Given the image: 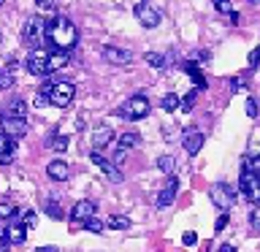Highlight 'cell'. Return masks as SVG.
<instances>
[{
  "label": "cell",
  "instance_id": "d590c367",
  "mask_svg": "<svg viewBox=\"0 0 260 252\" xmlns=\"http://www.w3.org/2000/svg\"><path fill=\"white\" fill-rule=\"evenodd\" d=\"M14 84V73H8V71H0V89H8Z\"/></svg>",
  "mask_w": 260,
  "mask_h": 252
},
{
  "label": "cell",
  "instance_id": "2e32d148",
  "mask_svg": "<svg viewBox=\"0 0 260 252\" xmlns=\"http://www.w3.org/2000/svg\"><path fill=\"white\" fill-rule=\"evenodd\" d=\"M114 141V130L109 128V125H103V128H98L95 133H92V144L98 146V152L103 149V146H109Z\"/></svg>",
  "mask_w": 260,
  "mask_h": 252
},
{
  "label": "cell",
  "instance_id": "d6986e66",
  "mask_svg": "<svg viewBox=\"0 0 260 252\" xmlns=\"http://www.w3.org/2000/svg\"><path fill=\"white\" fill-rule=\"evenodd\" d=\"M6 114H8V117H22V119H24V117H27V103H24L22 98H16V101L8 103Z\"/></svg>",
  "mask_w": 260,
  "mask_h": 252
},
{
  "label": "cell",
  "instance_id": "f907efd6",
  "mask_svg": "<svg viewBox=\"0 0 260 252\" xmlns=\"http://www.w3.org/2000/svg\"><path fill=\"white\" fill-rule=\"evenodd\" d=\"M3 3H6V0H0V6H3Z\"/></svg>",
  "mask_w": 260,
  "mask_h": 252
},
{
  "label": "cell",
  "instance_id": "f1b7e54d",
  "mask_svg": "<svg viewBox=\"0 0 260 252\" xmlns=\"http://www.w3.org/2000/svg\"><path fill=\"white\" fill-rule=\"evenodd\" d=\"M68 144H71L68 136H52V138H49V146L57 149V152H65V149H68Z\"/></svg>",
  "mask_w": 260,
  "mask_h": 252
},
{
  "label": "cell",
  "instance_id": "7bdbcfd3",
  "mask_svg": "<svg viewBox=\"0 0 260 252\" xmlns=\"http://www.w3.org/2000/svg\"><path fill=\"white\" fill-rule=\"evenodd\" d=\"M122 160H125V149H122V146H119V149L114 152V166H119Z\"/></svg>",
  "mask_w": 260,
  "mask_h": 252
},
{
  "label": "cell",
  "instance_id": "d6a6232c",
  "mask_svg": "<svg viewBox=\"0 0 260 252\" xmlns=\"http://www.w3.org/2000/svg\"><path fill=\"white\" fill-rule=\"evenodd\" d=\"M36 223H38V217H36V211H22V225L27 228H36Z\"/></svg>",
  "mask_w": 260,
  "mask_h": 252
},
{
  "label": "cell",
  "instance_id": "e0dca14e",
  "mask_svg": "<svg viewBox=\"0 0 260 252\" xmlns=\"http://www.w3.org/2000/svg\"><path fill=\"white\" fill-rule=\"evenodd\" d=\"M8 239H11V244H24L27 241V228L22 223H11L8 225Z\"/></svg>",
  "mask_w": 260,
  "mask_h": 252
},
{
  "label": "cell",
  "instance_id": "3957f363",
  "mask_svg": "<svg viewBox=\"0 0 260 252\" xmlns=\"http://www.w3.org/2000/svg\"><path fill=\"white\" fill-rule=\"evenodd\" d=\"M149 111H152V103L146 101L144 95H133V98H127V101H125V103H122L119 109H117L119 117H122V119H130V122L144 119Z\"/></svg>",
  "mask_w": 260,
  "mask_h": 252
},
{
  "label": "cell",
  "instance_id": "8d00e7d4",
  "mask_svg": "<svg viewBox=\"0 0 260 252\" xmlns=\"http://www.w3.org/2000/svg\"><path fill=\"white\" fill-rule=\"evenodd\" d=\"M257 65H260V46H255L249 52V68H257Z\"/></svg>",
  "mask_w": 260,
  "mask_h": 252
},
{
  "label": "cell",
  "instance_id": "74e56055",
  "mask_svg": "<svg viewBox=\"0 0 260 252\" xmlns=\"http://www.w3.org/2000/svg\"><path fill=\"white\" fill-rule=\"evenodd\" d=\"M11 247V239H8V228H0V249Z\"/></svg>",
  "mask_w": 260,
  "mask_h": 252
},
{
  "label": "cell",
  "instance_id": "f6af8a7d",
  "mask_svg": "<svg viewBox=\"0 0 260 252\" xmlns=\"http://www.w3.org/2000/svg\"><path fill=\"white\" fill-rule=\"evenodd\" d=\"M217 252H236V247H233V244H222V247H219Z\"/></svg>",
  "mask_w": 260,
  "mask_h": 252
},
{
  "label": "cell",
  "instance_id": "4fadbf2b",
  "mask_svg": "<svg viewBox=\"0 0 260 252\" xmlns=\"http://www.w3.org/2000/svg\"><path fill=\"white\" fill-rule=\"evenodd\" d=\"M182 144H184V152H187V154H198V152H201V146L206 144V136H203L201 130L190 128V130H184Z\"/></svg>",
  "mask_w": 260,
  "mask_h": 252
},
{
  "label": "cell",
  "instance_id": "ac0fdd59",
  "mask_svg": "<svg viewBox=\"0 0 260 252\" xmlns=\"http://www.w3.org/2000/svg\"><path fill=\"white\" fill-rule=\"evenodd\" d=\"M68 65V52H49V73L52 71H60V68H65Z\"/></svg>",
  "mask_w": 260,
  "mask_h": 252
},
{
  "label": "cell",
  "instance_id": "7dc6e473",
  "mask_svg": "<svg viewBox=\"0 0 260 252\" xmlns=\"http://www.w3.org/2000/svg\"><path fill=\"white\" fill-rule=\"evenodd\" d=\"M36 3H38L41 8H52V0H36Z\"/></svg>",
  "mask_w": 260,
  "mask_h": 252
},
{
  "label": "cell",
  "instance_id": "4316f807",
  "mask_svg": "<svg viewBox=\"0 0 260 252\" xmlns=\"http://www.w3.org/2000/svg\"><path fill=\"white\" fill-rule=\"evenodd\" d=\"M14 217H19V211H16L14 203L0 201V219H14Z\"/></svg>",
  "mask_w": 260,
  "mask_h": 252
},
{
  "label": "cell",
  "instance_id": "4dcf8cb0",
  "mask_svg": "<svg viewBox=\"0 0 260 252\" xmlns=\"http://www.w3.org/2000/svg\"><path fill=\"white\" fill-rule=\"evenodd\" d=\"M211 3H214V8L219 14H225V16H231L233 14V6H231V0H211Z\"/></svg>",
  "mask_w": 260,
  "mask_h": 252
},
{
  "label": "cell",
  "instance_id": "f546056e",
  "mask_svg": "<svg viewBox=\"0 0 260 252\" xmlns=\"http://www.w3.org/2000/svg\"><path fill=\"white\" fill-rule=\"evenodd\" d=\"M174 166H176V160L171 158V154H160V158H157V168L162 171V174H171Z\"/></svg>",
  "mask_w": 260,
  "mask_h": 252
},
{
  "label": "cell",
  "instance_id": "7c38bea8",
  "mask_svg": "<svg viewBox=\"0 0 260 252\" xmlns=\"http://www.w3.org/2000/svg\"><path fill=\"white\" fill-rule=\"evenodd\" d=\"M101 54H103V60L111 62V65H130L133 62V54H130L127 49H119V46H103Z\"/></svg>",
  "mask_w": 260,
  "mask_h": 252
},
{
  "label": "cell",
  "instance_id": "b9f144b4",
  "mask_svg": "<svg viewBox=\"0 0 260 252\" xmlns=\"http://www.w3.org/2000/svg\"><path fill=\"white\" fill-rule=\"evenodd\" d=\"M6 68H8V73H14L16 68H19V62H16V57H8V60H6Z\"/></svg>",
  "mask_w": 260,
  "mask_h": 252
},
{
  "label": "cell",
  "instance_id": "f35d334b",
  "mask_svg": "<svg viewBox=\"0 0 260 252\" xmlns=\"http://www.w3.org/2000/svg\"><path fill=\"white\" fill-rule=\"evenodd\" d=\"M225 225H228V211H222V214L217 217V223H214V231L219 233V231H225Z\"/></svg>",
  "mask_w": 260,
  "mask_h": 252
},
{
  "label": "cell",
  "instance_id": "9a60e30c",
  "mask_svg": "<svg viewBox=\"0 0 260 252\" xmlns=\"http://www.w3.org/2000/svg\"><path fill=\"white\" fill-rule=\"evenodd\" d=\"M176 193H179V179L171 176L168 182H166V187L160 190V195H157V209L171 206V203H174V198H176Z\"/></svg>",
  "mask_w": 260,
  "mask_h": 252
},
{
  "label": "cell",
  "instance_id": "44dd1931",
  "mask_svg": "<svg viewBox=\"0 0 260 252\" xmlns=\"http://www.w3.org/2000/svg\"><path fill=\"white\" fill-rule=\"evenodd\" d=\"M14 152H16V138L6 136L3 130H0V154H8V158H14Z\"/></svg>",
  "mask_w": 260,
  "mask_h": 252
},
{
  "label": "cell",
  "instance_id": "8992f818",
  "mask_svg": "<svg viewBox=\"0 0 260 252\" xmlns=\"http://www.w3.org/2000/svg\"><path fill=\"white\" fill-rule=\"evenodd\" d=\"M239 190L249 203H260V174L244 168L241 176H239Z\"/></svg>",
  "mask_w": 260,
  "mask_h": 252
},
{
  "label": "cell",
  "instance_id": "9c48e42d",
  "mask_svg": "<svg viewBox=\"0 0 260 252\" xmlns=\"http://www.w3.org/2000/svg\"><path fill=\"white\" fill-rule=\"evenodd\" d=\"M89 160L95 163L98 168H101V174L109 179V182H114V184H119L122 182V171H119V166H114V160H109V158H103L98 149H92V154H89Z\"/></svg>",
  "mask_w": 260,
  "mask_h": 252
},
{
  "label": "cell",
  "instance_id": "c3c4849f",
  "mask_svg": "<svg viewBox=\"0 0 260 252\" xmlns=\"http://www.w3.org/2000/svg\"><path fill=\"white\" fill-rule=\"evenodd\" d=\"M249 3H252V6H260V0H249Z\"/></svg>",
  "mask_w": 260,
  "mask_h": 252
},
{
  "label": "cell",
  "instance_id": "d4e9b609",
  "mask_svg": "<svg viewBox=\"0 0 260 252\" xmlns=\"http://www.w3.org/2000/svg\"><path fill=\"white\" fill-rule=\"evenodd\" d=\"M162 111H176V109H182V101H179V95L174 92H168V95H162Z\"/></svg>",
  "mask_w": 260,
  "mask_h": 252
},
{
  "label": "cell",
  "instance_id": "52a82bcc",
  "mask_svg": "<svg viewBox=\"0 0 260 252\" xmlns=\"http://www.w3.org/2000/svg\"><path fill=\"white\" fill-rule=\"evenodd\" d=\"M98 214V206H95V201H76V206L71 209V231H79V228H84V223L89 217H95Z\"/></svg>",
  "mask_w": 260,
  "mask_h": 252
},
{
  "label": "cell",
  "instance_id": "cb8c5ba5",
  "mask_svg": "<svg viewBox=\"0 0 260 252\" xmlns=\"http://www.w3.org/2000/svg\"><path fill=\"white\" fill-rule=\"evenodd\" d=\"M184 71L190 73L192 81H195L198 87H206V79H203V73H201L198 68H195V62H192V60H184Z\"/></svg>",
  "mask_w": 260,
  "mask_h": 252
},
{
  "label": "cell",
  "instance_id": "ee69618b",
  "mask_svg": "<svg viewBox=\"0 0 260 252\" xmlns=\"http://www.w3.org/2000/svg\"><path fill=\"white\" fill-rule=\"evenodd\" d=\"M36 106H49V98H46L44 92H38V95H36Z\"/></svg>",
  "mask_w": 260,
  "mask_h": 252
},
{
  "label": "cell",
  "instance_id": "bcb514c9",
  "mask_svg": "<svg viewBox=\"0 0 260 252\" xmlns=\"http://www.w3.org/2000/svg\"><path fill=\"white\" fill-rule=\"evenodd\" d=\"M231 87H233V89H244V79H233Z\"/></svg>",
  "mask_w": 260,
  "mask_h": 252
},
{
  "label": "cell",
  "instance_id": "30bf717a",
  "mask_svg": "<svg viewBox=\"0 0 260 252\" xmlns=\"http://www.w3.org/2000/svg\"><path fill=\"white\" fill-rule=\"evenodd\" d=\"M24 68H27L32 76H46L49 73V52H44V49H32V52L27 54Z\"/></svg>",
  "mask_w": 260,
  "mask_h": 252
},
{
  "label": "cell",
  "instance_id": "681fc988",
  "mask_svg": "<svg viewBox=\"0 0 260 252\" xmlns=\"http://www.w3.org/2000/svg\"><path fill=\"white\" fill-rule=\"evenodd\" d=\"M0 41H3V33H0Z\"/></svg>",
  "mask_w": 260,
  "mask_h": 252
},
{
  "label": "cell",
  "instance_id": "1f68e13d",
  "mask_svg": "<svg viewBox=\"0 0 260 252\" xmlns=\"http://www.w3.org/2000/svg\"><path fill=\"white\" fill-rule=\"evenodd\" d=\"M249 228L255 233H260V206H255V209L249 211Z\"/></svg>",
  "mask_w": 260,
  "mask_h": 252
},
{
  "label": "cell",
  "instance_id": "ba28073f",
  "mask_svg": "<svg viewBox=\"0 0 260 252\" xmlns=\"http://www.w3.org/2000/svg\"><path fill=\"white\" fill-rule=\"evenodd\" d=\"M133 14H136V19L144 24V27H157L160 24V19H162V14L154 8L152 3H146V0H141V3H136V8H133Z\"/></svg>",
  "mask_w": 260,
  "mask_h": 252
},
{
  "label": "cell",
  "instance_id": "60d3db41",
  "mask_svg": "<svg viewBox=\"0 0 260 252\" xmlns=\"http://www.w3.org/2000/svg\"><path fill=\"white\" fill-rule=\"evenodd\" d=\"M184 247H195V241H198V236H195V233H184Z\"/></svg>",
  "mask_w": 260,
  "mask_h": 252
},
{
  "label": "cell",
  "instance_id": "836d02e7",
  "mask_svg": "<svg viewBox=\"0 0 260 252\" xmlns=\"http://www.w3.org/2000/svg\"><path fill=\"white\" fill-rule=\"evenodd\" d=\"M244 168L260 174V154H255V158H244Z\"/></svg>",
  "mask_w": 260,
  "mask_h": 252
},
{
  "label": "cell",
  "instance_id": "7a4b0ae2",
  "mask_svg": "<svg viewBox=\"0 0 260 252\" xmlns=\"http://www.w3.org/2000/svg\"><path fill=\"white\" fill-rule=\"evenodd\" d=\"M41 92L49 98V103H52V106L65 109V106H71L73 95H76V87H73L71 81H46V84L41 87Z\"/></svg>",
  "mask_w": 260,
  "mask_h": 252
},
{
  "label": "cell",
  "instance_id": "e575fe53",
  "mask_svg": "<svg viewBox=\"0 0 260 252\" xmlns=\"http://www.w3.org/2000/svg\"><path fill=\"white\" fill-rule=\"evenodd\" d=\"M195 98H198V89H190V92L184 95V101H182V109L184 111H190L192 106H195Z\"/></svg>",
  "mask_w": 260,
  "mask_h": 252
},
{
  "label": "cell",
  "instance_id": "603a6c76",
  "mask_svg": "<svg viewBox=\"0 0 260 252\" xmlns=\"http://www.w3.org/2000/svg\"><path fill=\"white\" fill-rule=\"evenodd\" d=\"M119 146H122V149L141 146V136H138V133H122V136H119Z\"/></svg>",
  "mask_w": 260,
  "mask_h": 252
},
{
  "label": "cell",
  "instance_id": "5b68a950",
  "mask_svg": "<svg viewBox=\"0 0 260 252\" xmlns=\"http://www.w3.org/2000/svg\"><path fill=\"white\" fill-rule=\"evenodd\" d=\"M209 198H211V203H214L219 211H228L236 203V190L231 184H225V182H217V184L209 187Z\"/></svg>",
  "mask_w": 260,
  "mask_h": 252
},
{
  "label": "cell",
  "instance_id": "484cf974",
  "mask_svg": "<svg viewBox=\"0 0 260 252\" xmlns=\"http://www.w3.org/2000/svg\"><path fill=\"white\" fill-rule=\"evenodd\" d=\"M144 60L149 62L152 68H166V65H168L166 54H160V52H146V57H144Z\"/></svg>",
  "mask_w": 260,
  "mask_h": 252
},
{
  "label": "cell",
  "instance_id": "6da1fadb",
  "mask_svg": "<svg viewBox=\"0 0 260 252\" xmlns=\"http://www.w3.org/2000/svg\"><path fill=\"white\" fill-rule=\"evenodd\" d=\"M46 41L57 52H71L79 44V30L68 16H49L46 19Z\"/></svg>",
  "mask_w": 260,
  "mask_h": 252
},
{
  "label": "cell",
  "instance_id": "ab89813d",
  "mask_svg": "<svg viewBox=\"0 0 260 252\" xmlns=\"http://www.w3.org/2000/svg\"><path fill=\"white\" fill-rule=\"evenodd\" d=\"M247 114H249V117H257V103H255V98H247Z\"/></svg>",
  "mask_w": 260,
  "mask_h": 252
},
{
  "label": "cell",
  "instance_id": "ffe728a7",
  "mask_svg": "<svg viewBox=\"0 0 260 252\" xmlns=\"http://www.w3.org/2000/svg\"><path fill=\"white\" fill-rule=\"evenodd\" d=\"M106 225H109L111 231H127V228H130V217H125V214H111L109 219H106Z\"/></svg>",
  "mask_w": 260,
  "mask_h": 252
},
{
  "label": "cell",
  "instance_id": "7402d4cb",
  "mask_svg": "<svg viewBox=\"0 0 260 252\" xmlns=\"http://www.w3.org/2000/svg\"><path fill=\"white\" fill-rule=\"evenodd\" d=\"M44 211H46V214L52 217V219H62V217H65V211H62V206H60V201H52V198L44 203Z\"/></svg>",
  "mask_w": 260,
  "mask_h": 252
},
{
  "label": "cell",
  "instance_id": "8fae6325",
  "mask_svg": "<svg viewBox=\"0 0 260 252\" xmlns=\"http://www.w3.org/2000/svg\"><path fill=\"white\" fill-rule=\"evenodd\" d=\"M0 130H3L6 136H11V138H22V136H27V119L3 114V117H0Z\"/></svg>",
  "mask_w": 260,
  "mask_h": 252
},
{
  "label": "cell",
  "instance_id": "277c9868",
  "mask_svg": "<svg viewBox=\"0 0 260 252\" xmlns=\"http://www.w3.org/2000/svg\"><path fill=\"white\" fill-rule=\"evenodd\" d=\"M46 38V22L41 16H30L22 27V41L27 44L30 49H38V44Z\"/></svg>",
  "mask_w": 260,
  "mask_h": 252
},
{
  "label": "cell",
  "instance_id": "5bb4252c",
  "mask_svg": "<svg viewBox=\"0 0 260 252\" xmlns=\"http://www.w3.org/2000/svg\"><path fill=\"white\" fill-rule=\"evenodd\" d=\"M46 176L52 179V182H68L71 179V166L65 160H52L46 166Z\"/></svg>",
  "mask_w": 260,
  "mask_h": 252
},
{
  "label": "cell",
  "instance_id": "83f0119b",
  "mask_svg": "<svg viewBox=\"0 0 260 252\" xmlns=\"http://www.w3.org/2000/svg\"><path fill=\"white\" fill-rule=\"evenodd\" d=\"M103 228H106V223H103V219L101 217H89L87 219V223H84V231H89V233H103Z\"/></svg>",
  "mask_w": 260,
  "mask_h": 252
}]
</instances>
